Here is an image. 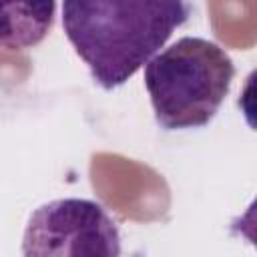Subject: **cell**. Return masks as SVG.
I'll return each instance as SVG.
<instances>
[{
	"label": "cell",
	"instance_id": "obj_1",
	"mask_svg": "<svg viewBox=\"0 0 257 257\" xmlns=\"http://www.w3.org/2000/svg\"><path fill=\"white\" fill-rule=\"evenodd\" d=\"M189 2L76 0L62 4V28L74 52L104 90L124 84L183 26Z\"/></svg>",
	"mask_w": 257,
	"mask_h": 257
},
{
	"label": "cell",
	"instance_id": "obj_3",
	"mask_svg": "<svg viewBox=\"0 0 257 257\" xmlns=\"http://www.w3.org/2000/svg\"><path fill=\"white\" fill-rule=\"evenodd\" d=\"M22 257H120V233L100 203L54 199L28 217Z\"/></svg>",
	"mask_w": 257,
	"mask_h": 257
},
{
	"label": "cell",
	"instance_id": "obj_4",
	"mask_svg": "<svg viewBox=\"0 0 257 257\" xmlns=\"http://www.w3.org/2000/svg\"><path fill=\"white\" fill-rule=\"evenodd\" d=\"M54 2L0 4V48L24 50L44 40L54 24Z\"/></svg>",
	"mask_w": 257,
	"mask_h": 257
},
{
	"label": "cell",
	"instance_id": "obj_2",
	"mask_svg": "<svg viewBox=\"0 0 257 257\" xmlns=\"http://www.w3.org/2000/svg\"><path fill=\"white\" fill-rule=\"evenodd\" d=\"M235 76L231 56L201 36H183L145 64V88L165 131L209 124Z\"/></svg>",
	"mask_w": 257,
	"mask_h": 257
}]
</instances>
